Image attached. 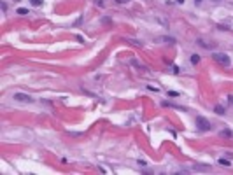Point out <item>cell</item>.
I'll return each mask as SVG.
<instances>
[{"instance_id":"obj_1","label":"cell","mask_w":233,"mask_h":175,"mask_svg":"<svg viewBox=\"0 0 233 175\" xmlns=\"http://www.w3.org/2000/svg\"><path fill=\"white\" fill-rule=\"evenodd\" d=\"M196 128H198L200 131H209V130H212V123L207 121L203 116H198V117H196Z\"/></svg>"},{"instance_id":"obj_2","label":"cell","mask_w":233,"mask_h":175,"mask_svg":"<svg viewBox=\"0 0 233 175\" xmlns=\"http://www.w3.org/2000/svg\"><path fill=\"white\" fill-rule=\"evenodd\" d=\"M212 60L218 61V63H221L223 67H230V63H232L230 56L228 54H221V53H212Z\"/></svg>"},{"instance_id":"obj_3","label":"cell","mask_w":233,"mask_h":175,"mask_svg":"<svg viewBox=\"0 0 233 175\" xmlns=\"http://www.w3.org/2000/svg\"><path fill=\"white\" fill-rule=\"evenodd\" d=\"M14 100H18V102H25V103H30L33 98L28 96V95H25V93H16V95H14Z\"/></svg>"},{"instance_id":"obj_4","label":"cell","mask_w":233,"mask_h":175,"mask_svg":"<svg viewBox=\"0 0 233 175\" xmlns=\"http://www.w3.org/2000/svg\"><path fill=\"white\" fill-rule=\"evenodd\" d=\"M214 112H216V114H219V116H225V112H226V110H225V107L216 105V107H214Z\"/></svg>"},{"instance_id":"obj_5","label":"cell","mask_w":233,"mask_h":175,"mask_svg":"<svg viewBox=\"0 0 233 175\" xmlns=\"http://www.w3.org/2000/svg\"><path fill=\"white\" fill-rule=\"evenodd\" d=\"M221 137H225V138H232L233 133L230 131V130H223V131H221Z\"/></svg>"},{"instance_id":"obj_6","label":"cell","mask_w":233,"mask_h":175,"mask_svg":"<svg viewBox=\"0 0 233 175\" xmlns=\"http://www.w3.org/2000/svg\"><path fill=\"white\" fill-rule=\"evenodd\" d=\"M191 63H193V65L200 63V56H198V54H193V56H191Z\"/></svg>"},{"instance_id":"obj_7","label":"cell","mask_w":233,"mask_h":175,"mask_svg":"<svg viewBox=\"0 0 233 175\" xmlns=\"http://www.w3.org/2000/svg\"><path fill=\"white\" fill-rule=\"evenodd\" d=\"M18 14L25 16V14H28V9H25V7H19V9H18Z\"/></svg>"},{"instance_id":"obj_8","label":"cell","mask_w":233,"mask_h":175,"mask_svg":"<svg viewBox=\"0 0 233 175\" xmlns=\"http://www.w3.org/2000/svg\"><path fill=\"white\" fill-rule=\"evenodd\" d=\"M219 165L221 167H230V161L228 160H219Z\"/></svg>"},{"instance_id":"obj_9","label":"cell","mask_w":233,"mask_h":175,"mask_svg":"<svg viewBox=\"0 0 233 175\" xmlns=\"http://www.w3.org/2000/svg\"><path fill=\"white\" fill-rule=\"evenodd\" d=\"M30 4H32V5H40L42 0H30Z\"/></svg>"},{"instance_id":"obj_10","label":"cell","mask_w":233,"mask_h":175,"mask_svg":"<svg viewBox=\"0 0 233 175\" xmlns=\"http://www.w3.org/2000/svg\"><path fill=\"white\" fill-rule=\"evenodd\" d=\"M111 21H112L111 18H102V23H103V25H107V23H111Z\"/></svg>"},{"instance_id":"obj_11","label":"cell","mask_w":233,"mask_h":175,"mask_svg":"<svg viewBox=\"0 0 233 175\" xmlns=\"http://www.w3.org/2000/svg\"><path fill=\"white\" fill-rule=\"evenodd\" d=\"M168 95H170V96H179V93H177V91H168Z\"/></svg>"},{"instance_id":"obj_12","label":"cell","mask_w":233,"mask_h":175,"mask_svg":"<svg viewBox=\"0 0 233 175\" xmlns=\"http://www.w3.org/2000/svg\"><path fill=\"white\" fill-rule=\"evenodd\" d=\"M147 89L149 91H158V88H154V86H147Z\"/></svg>"},{"instance_id":"obj_13","label":"cell","mask_w":233,"mask_h":175,"mask_svg":"<svg viewBox=\"0 0 233 175\" xmlns=\"http://www.w3.org/2000/svg\"><path fill=\"white\" fill-rule=\"evenodd\" d=\"M95 4L96 5H103V0H95Z\"/></svg>"},{"instance_id":"obj_14","label":"cell","mask_w":233,"mask_h":175,"mask_svg":"<svg viewBox=\"0 0 233 175\" xmlns=\"http://www.w3.org/2000/svg\"><path fill=\"white\" fill-rule=\"evenodd\" d=\"M118 4H126V2H130V0H116Z\"/></svg>"},{"instance_id":"obj_15","label":"cell","mask_w":233,"mask_h":175,"mask_svg":"<svg viewBox=\"0 0 233 175\" xmlns=\"http://www.w3.org/2000/svg\"><path fill=\"white\" fill-rule=\"evenodd\" d=\"M179 2H184V0H179Z\"/></svg>"}]
</instances>
